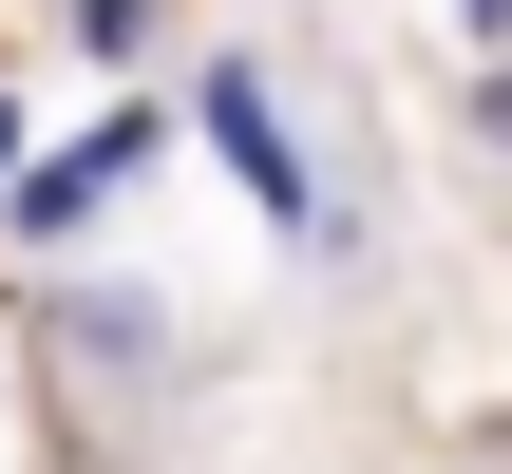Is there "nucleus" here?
<instances>
[{"label":"nucleus","instance_id":"3","mask_svg":"<svg viewBox=\"0 0 512 474\" xmlns=\"http://www.w3.org/2000/svg\"><path fill=\"white\" fill-rule=\"evenodd\" d=\"M152 19H171V0H76V57H114V76H133V57H152Z\"/></svg>","mask_w":512,"mask_h":474},{"label":"nucleus","instance_id":"5","mask_svg":"<svg viewBox=\"0 0 512 474\" xmlns=\"http://www.w3.org/2000/svg\"><path fill=\"white\" fill-rule=\"evenodd\" d=\"M456 19H475V38H512V0H456Z\"/></svg>","mask_w":512,"mask_h":474},{"label":"nucleus","instance_id":"1","mask_svg":"<svg viewBox=\"0 0 512 474\" xmlns=\"http://www.w3.org/2000/svg\"><path fill=\"white\" fill-rule=\"evenodd\" d=\"M190 133L228 152V190H247L266 228H304V247H342V209H323V171H304V114L266 95V57H209V76H190Z\"/></svg>","mask_w":512,"mask_h":474},{"label":"nucleus","instance_id":"2","mask_svg":"<svg viewBox=\"0 0 512 474\" xmlns=\"http://www.w3.org/2000/svg\"><path fill=\"white\" fill-rule=\"evenodd\" d=\"M152 152H171V114H133V95H114L76 152H19V171H0V228H38V247H57V228H95V209H114Z\"/></svg>","mask_w":512,"mask_h":474},{"label":"nucleus","instance_id":"4","mask_svg":"<svg viewBox=\"0 0 512 474\" xmlns=\"http://www.w3.org/2000/svg\"><path fill=\"white\" fill-rule=\"evenodd\" d=\"M19 152H38V133H19V95H0V171H19Z\"/></svg>","mask_w":512,"mask_h":474}]
</instances>
